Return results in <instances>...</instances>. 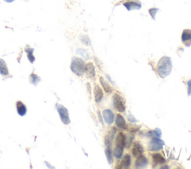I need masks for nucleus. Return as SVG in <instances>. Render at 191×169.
I'll use <instances>...</instances> for the list:
<instances>
[{
  "mask_svg": "<svg viewBox=\"0 0 191 169\" xmlns=\"http://www.w3.org/2000/svg\"><path fill=\"white\" fill-rule=\"evenodd\" d=\"M182 41L185 46H191V29H185L182 34Z\"/></svg>",
  "mask_w": 191,
  "mask_h": 169,
  "instance_id": "1a4fd4ad",
  "label": "nucleus"
},
{
  "mask_svg": "<svg viewBox=\"0 0 191 169\" xmlns=\"http://www.w3.org/2000/svg\"><path fill=\"white\" fill-rule=\"evenodd\" d=\"M172 69V64L171 58L164 56L159 60L157 66V70H158V75L162 78H167L169 76L171 73Z\"/></svg>",
  "mask_w": 191,
  "mask_h": 169,
  "instance_id": "f257e3e1",
  "label": "nucleus"
},
{
  "mask_svg": "<svg viewBox=\"0 0 191 169\" xmlns=\"http://www.w3.org/2000/svg\"><path fill=\"white\" fill-rule=\"evenodd\" d=\"M144 151L143 145L141 144H140L139 142H135L133 144V148H132V154L133 156L135 157H138L139 156L142 155Z\"/></svg>",
  "mask_w": 191,
  "mask_h": 169,
  "instance_id": "ddd939ff",
  "label": "nucleus"
},
{
  "mask_svg": "<svg viewBox=\"0 0 191 169\" xmlns=\"http://www.w3.org/2000/svg\"><path fill=\"white\" fill-rule=\"evenodd\" d=\"M56 109L58 112L61 121L64 123V125H69L70 123V119L68 110L63 105H61V104H56Z\"/></svg>",
  "mask_w": 191,
  "mask_h": 169,
  "instance_id": "39448f33",
  "label": "nucleus"
},
{
  "mask_svg": "<svg viewBox=\"0 0 191 169\" xmlns=\"http://www.w3.org/2000/svg\"><path fill=\"white\" fill-rule=\"evenodd\" d=\"M33 51H34L33 48H26V52L27 53V54H28V58H29V61H30L32 63L34 62V61H35L34 56L33 55Z\"/></svg>",
  "mask_w": 191,
  "mask_h": 169,
  "instance_id": "4be33fe9",
  "label": "nucleus"
},
{
  "mask_svg": "<svg viewBox=\"0 0 191 169\" xmlns=\"http://www.w3.org/2000/svg\"><path fill=\"white\" fill-rule=\"evenodd\" d=\"M115 124L116 126L120 130H126V122L123 116L120 114L116 115V118H115Z\"/></svg>",
  "mask_w": 191,
  "mask_h": 169,
  "instance_id": "4468645a",
  "label": "nucleus"
},
{
  "mask_svg": "<svg viewBox=\"0 0 191 169\" xmlns=\"http://www.w3.org/2000/svg\"><path fill=\"white\" fill-rule=\"evenodd\" d=\"M102 116H103V119L108 125H111L115 120L114 113L109 109L104 110L102 113Z\"/></svg>",
  "mask_w": 191,
  "mask_h": 169,
  "instance_id": "6e6552de",
  "label": "nucleus"
},
{
  "mask_svg": "<svg viewBox=\"0 0 191 169\" xmlns=\"http://www.w3.org/2000/svg\"><path fill=\"white\" fill-rule=\"evenodd\" d=\"M161 130L159 129V128H156L154 130H150L147 133V136L149 137H152V138H154V137H158V138H161Z\"/></svg>",
  "mask_w": 191,
  "mask_h": 169,
  "instance_id": "412c9836",
  "label": "nucleus"
},
{
  "mask_svg": "<svg viewBox=\"0 0 191 169\" xmlns=\"http://www.w3.org/2000/svg\"><path fill=\"white\" fill-rule=\"evenodd\" d=\"M123 6L129 11L132 10H139L141 8V2L139 0H127L123 3Z\"/></svg>",
  "mask_w": 191,
  "mask_h": 169,
  "instance_id": "0eeeda50",
  "label": "nucleus"
},
{
  "mask_svg": "<svg viewBox=\"0 0 191 169\" xmlns=\"http://www.w3.org/2000/svg\"><path fill=\"white\" fill-rule=\"evenodd\" d=\"M128 120L131 123H137L139 121L138 120L136 119L135 117H134L132 114L131 113L129 114V115H128Z\"/></svg>",
  "mask_w": 191,
  "mask_h": 169,
  "instance_id": "cd10ccee",
  "label": "nucleus"
},
{
  "mask_svg": "<svg viewBox=\"0 0 191 169\" xmlns=\"http://www.w3.org/2000/svg\"><path fill=\"white\" fill-rule=\"evenodd\" d=\"M187 96H191V79L187 81Z\"/></svg>",
  "mask_w": 191,
  "mask_h": 169,
  "instance_id": "c756f323",
  "label": "nucleus"
},
{
  "mask_svg": "<svg viewBox=\"0 0 191 169\" xmlns=\"http://www.w3.org/2000/svg\"><path fill=\"white\" fill-rule=\"evenodd\" d=\"M99 81H100V83H101V85H102V88H103L104 90H105L107 93H112V91H113V89H112V87L111 86V85L108 83V82L107 81L105 80L103 77H100V78H99Z\"/></svg>",
  "mask_w": 191,
  "mask_h": 169,
  "instance_id": "dca6fc26",
  "label": "nucleus"
},
{
  "mask_svg": "<svg viewBox=\"0 0 191 169\" xmlns=\"http://www.w3.org/2000/svg\"><path fill=\"white\" fill-rule=\"evenodd\" d=\"M148 160L146 156L140 155L137 157V159L135 161V165L136 168H145L148 165Z\"/></svg>",
  "mask_w": 191,
  "mask_h": 169,
  "instance_id": "9d476101",
  "label": "nucleus"
},
{
  "mask_svg": "<svg viewBox=\"0 0 191 169\" xmlns=\"http://www.w3.org/2000/svg\"><path fill=\"white\" fill-rule=\"evenodd\" d=\"M106 76H107V78H108V80H109V81H111V83H113V81H111V78H110V77H109V75H106Z\"/></svg>",
  "mask_w": 191,
  "mask_h": 169,
  "instance_id": "2f4dec72",
  "label": "nucleus"
},
{
  "mask_svg": "<svg viewBox=\"0 0 191 169\" xmlns=\"http://www.w3.org/2000/svg\"><path fill=\"white\" fill-rule=\"evenodd\" d=\"M112 99H113V105L115 110H117L119 113H124L126 111V105L123 97L116 93L113 96Z\"/></svg>",
  "mask_w": 191,
  "mask_h": 169,
  "instance_id": "20e7f679",
  "label": "nucleus"
},
{
  "mask_svg": "<svg viewBox=\"0 0 191 169\" xmlns=\"http://www.w3.org/2000/svg\"><path fill=\"white\" fill-rule=\"evenodd\" d=\"M97 116H98V119H99V121H100L101 125H102V126H104V121H103V116H102V113H101V111L99 110H97Z\"/></svg>",
  "mask_w": 191,
  "mask_h": 169,
  "instance_id": "c85d7f7f",
  "label": "nucleus"
},
{
  "mask_svg": "<svg viewBox=\"0 0 191 169\" xmlns=\"http://www.w3.org/2000/svg\"><path fill=\"white\" fill-rule=\"evenodd\" d=\"M116 128L113 127V128H111V130L109 131V133L108 135V137L111 139V140L113 141V139H114V137L116 136Z\"/></svg>",
  "mask_w": 191,
  "mask_h": 169,
  "instance_id": "a878e982",
  "label": "nucleus"
},
{
  "mask_svg": "<svg viewBox=\"0 0 191 169\" xmlns=\"http://www.w3.org/2000/svg\"><path fill=\"white\" fill-rule=\"evenodd\" d=\"M87 89H88V93H89V95H90V96H91V86H90V83H87Z\"/></svg>",
  "mask_w": 191,
  "mask_h": 169,
  "instance_id": "7c9ffc66",
  "label": "nucleus"
},
{
  "mask_svg": "<svg viewBox=\"0 0 191 169\" xmlns=\"http://www.w3.org/2000/svg\"><path fill=\"white\" fill-rule=\"evenodd\" d=\"M134 139V136L133 134H130L128 135V136H126V148H129L130 146L132 144L133 140Z\"/></svg>",
  "mask_w": 191,
  "mask_h": 169,
  "instance_id": "5701e85b",
  "label": "nucleus"
},
{
  "mask_svg": "<svg viewBox=\"0 0 191 169\" xmlns=\"http://www.w3.org/2000/svg\"><path fill=\"white\" fill-rule=\"evenodd\" d=\"M105 153L108 164H112V163H113V156H112L113 153H112L111 146H108V147H106L105 150Z\"/></svg>",
  "mask_w": 191,
  "mask_h": 169,
  "instance_id": "aec40b11",
  "label": "nucleus"
},
{
  "mask_svg": "<svg viewBox=\"0 0 191 169\" xmlns=\"http://www.w3.org/2000/svg\"><path fill=\"white\" fill-rule=\"evenodd\" d=\"M86 63L82 59L79 58H73L70 65V69L72 72L78 76H82L85 73Z\"/></svg>",
  "mask_w": 191,
  "mask_h": 169,
  "instance_id": "7ed1b4c3",
  "label": "nucleus"
},
{
  "mask_svg": "<svg viewBox=\"0 0 191 169\" xmlns=\"http://www.w3.org/2000/svg\"><path fill=\"white\" fill-rule=\"evenodd\" d=\"M126 136L123 132H119L116 136V143L113 150V154L117 160L121 159L123 156L124 148L126 147Z\"/></svg>",
  "mask_w": 191,
  "mask_h": 169,
  "instance_id": "f03ea898",
  "label": "nucleus"
},
{
  "mask_svg": "<svg viewBox=\"0 0 191 169\" xmlns=\"http://www.w3.org/2000/svg\"><path fill=\"white\" fill-rule=\"evenodd\" d=\"M17 113L20 116H24L26 114L27 112V109L25 104L21 101H17Z\"/></svg>",
  "mask_w": 191,
  "mask_h": 169,
  "instance_id": "a211bd4d",
  "label": "nucleus"
},
{
  "mask_svg": "<svg viewBox=\"0 0 191 169\" xmlns=\"http://www.w3.org/2000/svg\"><path fill=\"white\" fill-rule=\"evenodd\" d=\"M30 81H31V83H34V85H36L37 82H39L40 81V78H39L37 75L32 74V75H30Z\"/></svg>",
  "mask_w": 191,
  "mask_h": 169,
  "instance_id": "b1692460",
  "label": "nucleus"
},
{
  "mask_svg": "<svg viewBox=\"0 0 191 169\" xmlns=\"http://www.w3.org/2000/svg\"><path fill=\"white\" fill-rule=\"evenodd\" d=\"M158 11L159 10L158 9V8H150L149 10V13L150 16H152V18L153 19H155V16H156V14L158 13Z\"/></svg>",
  "mask_w": 191,
  "mask_h": 169,
  "instance_id": "393cba45",
  "label": "nucleus"
},
{
  "mask_svg": "<svg viewBox=\"0 0 191 169\" xmlns=\"http://www.w3.org/2000/svg\"><path fill=\"white\" fill-rule=\"evenodd\" d=\"M152 157L154 165H163L166 162L165 159L164 158V156L159 153H153V154L152 155Z\"/></svg>",
  "mask_w": 191,
  "mask_h": 169,
  "instance_id": "2eb2a0df",
  "label": "nucleus"
},
{
  "mask_svg": "<svg viewBox=\"0 0 191 169\" xmlns=\"http://www.w3.org/2000/svg\"><path fill=\"white\" fill-rule=\"evenodd\" d=\"M85 73H86L88 78L94 79L95 77V69L93 63H88L86 64L85 67Z\"/></svg>",
  "mask_w": 191,
  "mask_h": 169,
  "instance_id": "f8f14e48",
  "label": "nucleus"
},
{
  "mask_svg": "<svg viewBox=\"0 0 191 169\" xmlns=\"http://www.w3.org/2000/svg\"><path fill=\"white\" fill-rule=\"evenodd\" d=\"M5 1L7 2H14V0H5Z\"/></svg>",
  "mask_w": 191,
  "mask_h": 169,
  "instance_id": "473e14b6",
  "label": "nucleus"
},
{
  "mask_svg": "<svg viewBox=\"0 0 191 169\" xmlns=\"http://www.w3.org/2000/svg\"><path fill=\"white\" fill-rule=\"evenodd\" d=\"M164 145V142L160 138L154 137L152 139L148 145V149L150 151H159L162 150Z\"/></svg>",
  "mask_w": 191,
  "mask_h": 169,
  "instance_id": "423d86ee",
  "label": "nucleus"
},
{
  "mask_svg": "<svg viewBox=\"0 0 191 169\" xmlns=\"http://www.w3.org/2000/svg\"><path fill=\"white\" fill-rule=\"evenodd\" d=\"M93 93H94V98H95V102L100 103L104 97V93L103 91H102V88H101L99 85L95 84V86H94Z\"/></svg>",
  "mask_w": 191,
  "mask_h": 169,
  "instance_id": "9b49d317",
  "label": "nucleus"
},
{
  "mask_svg": "<svg viewBox=\"0 0 191 169\" xmlns=\"http://www.w3.org/2000/svg\"><path fill=\"white\" fill-rule=\"evenodd\" d=\"M81 40L84 44L85 45H90V40L89 37L88 36H81Z\"/></svg>",
  "mask_w": 191,
  "mask_h": 169,
  "instance_id": "bb28decb",
  "label": "nucleus"
},
{
  "mask_svg": "<svg viewBox=\"0 0 191 169\" xmlns=\"http://www.w3.org/2000/svg\"><path fill=\"white\" fill-rule=\"evenodd\" d=\"M131 158L129 154H126L123 157V160L121 161V164H120V168H129L131 165Z\"/></svg>",
  "mask_w": 191,
  "mask_h": 169,
  "instance_id": "f3484780",
  "label": "nucleus"
},
{
  "mask_svg": "<svg viewBox=\"0 0 191 169\" xmlns=\"http://www.w3.org/2000/svg\"><path fill=\"white\" fill-rule=\"evenodd\" d=\"M0 74L4 76H6L9 74L6 63L3 59H0Z\"/></svg>",
  "mask_w": 191,
  "mask_h": 169,
  "instance_id": "6ab92c4d",
  "label": "nucleus"
}]
</instances>
